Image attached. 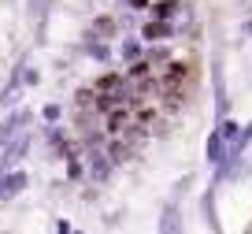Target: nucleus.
Wrapping results in <instances>:
<instances>
[{
  "label": "nucleus",
  "instance_id": "15",
  "mask_svg": "<svg viewBox=\"0 0 252 234\" xmlns=\"http://www.w3.org/2000/svg\"><path fill=\"white\" fill-rule=\"evenodd\" d=\"M41 4H45V0H30V8H41Z\"/></svg>",
  "mask_w": 252,
  "mask_h": 234
},
{
  "label": "nucleus",
  "instance_id": "8",
  "mask_svg": "<svg viewBox=\"0 0 252 234\" xmlns=\"http://www.w3.org/2000/svg\"><path fill=\"white\" fill-rule=\"evenodd\" d=\"M119 86H123V78H119V75H100V82H96L100 93H115Z\"/></svg>",
  "mask_w": 252,
  "mask_h": 234
},
{
  "label": "nucleus",
  "instance_id": "12",
  "mask_svg": "<svg viewBox=\"0 0 252 234\" xmlns=\"http://www.w3.org/2000/svg\"><path fill=\"white\" fill-rule=\"evenodd\" d=\"M137 52H141V48H137V41H126V45H123V60L134 63V60H137Z\"/></svg>",
  "mask_w": 252,
  "mask_h": 234
},
{
  "label": "nucleus",
  "instance_id": "7",
  "mask_svg": "<svg viewBox=\"0 0 252 234\" xmlns=\"http://www.w3.org/2000/svg\"><path fill=\"white\" fill-rule=\"evenodd\" d=\"M174 11H178V0H159V4H152V15L156 19H171Z\"/></svg>",
  "mask_w": 252,
  "mask_h": 234
},
{
  "label": "nucleus",
  "instance_id": "2",
  "mask_svg": "<svg viewBox=\"0 0 252 234\" xmlns=\"http://www.w3.org/2000/svg\"><path fill=\"white\" fill-rule=\"evenodd\" d=\"M141 38H145V41H163V38H171V26H167V19H152V23H145Z\"/></svg>",
  "mask_w": 252,
  "mask_h": 234
},
{
  "label": "nucleus",
  "instance_id": "11",
  "mask_svg": "<svg viewBox=\"0 0 252 234\" xmlns=\"http://www.w3.org/2000/svg\"><path fill=\"white\" fill-rule=\"evenodd\" d=\"M130 78H149V63L134 60V63H130Z\"/></svg>",
  "mask_w": 252,
  "mask_h": 234
},
{
  "label": "nucleus",
  "instance_id": "14",
  "mask_svg": "<svg viewBox=\"0 0 252 234\" xmlns=\"http://www.w3.org/2000/svg\"><path fill=\"white\" fill-rule=\"evenodd\" d=\"M130 4H134V8H149V0H130Z\"/></svg>",
  "mask_w": 252,
  "mask_h": 234
},
{
  "label": "nucleus",
  "instance_id": "13",
  "mask_svg": "<svg viewBox=\"0 0 252 234\" xmlns=\"http://www.w3.org/2000/svg\"><path fill=\"white\" fill-rule=\"evenodd\" d=\"M89 52H93L96 60H108V48H104V45H89Z\"/></svg>",
  "mask_w": 252,
  "mask_h": 234
},
{
  "label": "nucleus",
  "instance_id": "4",
  "mask_svg": "<svg viewBox=\"0 0 252 234\" xmlns=\"http://www.w3.org/2000/svg\"><path fill=\"white\" fill-rule=\"evenodd\" d=\"M159 234H182V223H178V208H167L163 219H159Z\"/></svg>",
  "mask_w": 252,
  "mask_h": 234
},
{
  "label": "nucleus",
  "instance_id": "16",
  "mask_svg": "<svg viewBox=\"0 0 252 234\" xmlns=\"http://www.w3.org/2000/svg\"><path fill=\"white\" fill-rule=\"evenodd\" d=\"M78 234H82V231H78Z\"/></svg>",
  "mask_w": 252,
  "mask_h": 234
},
{
  "label": "nucleus",
  "instance_id": "6",
  "mask_svg": "<svg viewBox=\"0 0 252 234\" xmlns=\"http://www.w3.org/2000/svg\"><path fill=\"white\" fill-rule=\"evenodd\" d=\"M26 145H30V141H26V138H19V141H11V145H8V156H4V164H0V167H8V164H15L19 156H23V153H26Z\"/></svg>",
  "mask_w": 252,
  "mask_h": 234
},
{
  "label": "nucleus",
  "instance_id": "5",
  "mask_svg": "<svg viewBox=\"0 0 252 234\" xmlns=\"http://www.w3.org/2000/svg\"><path fill=\"white\" fill-rule=\"evenodd\" d=\"M26 123H30V112H19V116H11L8 123L0 126V141H4V138H11V134H15L19 126H26Z\"/></svg>",
  "mask_w": 252,
  "mask_h": 234
},
{
  "label": "nucleus",
  "instance_id": "9",
  "mask_svg": "<svg viewBox=\"0 0 252 234\" xmlns=\"http://www.w3.org/2000/svg\"><path fill=\"white\" fill-rule=\"evenodd\" d=\"M126 119H130V116H126L123 108H115V112H111V119H108V130H111V134H119V130L126 126Z\"/></svg>",
  "mask_w": 252,
  "mask_h": 234
},
{
  "label": "nucleus",
  "instance_id": "1",
  "mask_svg": "<svg viewBox=\"0 0 252 234\" xmlns=\"http://www.w3.org/2000/svg\"><path fill=\"white\" fill-rule=\"evenodd\" d=\"M23 186H26V175H23V171H11V175H4V179H0V197H15Z\"/></svg>",
  "mask_w": 252,
  "mask_h": 234
},
{
  "label": "nucleus",
  "instance_id": "3",
  "mask_svg": "<svg viewBox=\"0 0 252 234\" xmlns=\"http://www.w3.org/2000/svg\"><path fill=\"white\" fill-rule=\"evenodd\" d=\"M222 145H226V138H222V130H215L212 138H208V160L212 164H222L226 156H222Z\"/></svg>",
  "mask_w": 252,
  "mask_h": 234
},
{
  "label": "nucleus",
  "instance_id": "10",
  "mask_svg": "<svg viewBox=\"0 0 252 234\" xmlns=\"http://www.w3.org/2000/svg\"><path fill=\"white\" fill-rule=\"evenodd\" d=\"M93 34H96V38H111V34H115V23H111V19H96Z\"/></svg>",
  "mask_w": 252,
  "mask_h": 234
}]
</instances>
